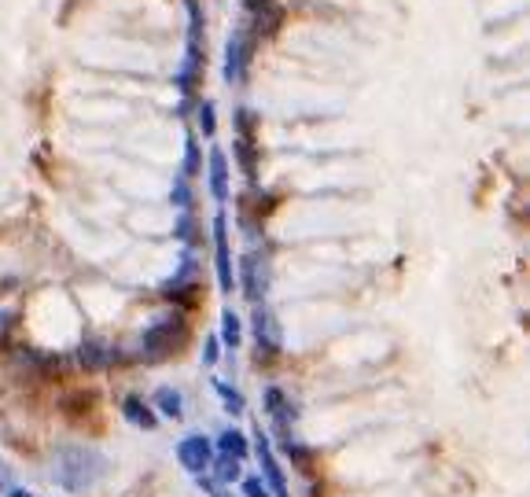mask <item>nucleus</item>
<instances>
[{
	"label": "nucleus",
	"mask_w": 530,
	"mask_h": 497,
	"mask_svg": "<svg viewBox=\"0 0 530 497\" xmlns=\"http://www.w3.org/2000/svg\"><path fill=\"white\" fill-rule=\"evenodd\" d=\"M56 483L70 493H85L107 476V457L96 446H67L56 454Z\"/></svg>",
	"instance_id": "obj_1"
},
{
	"label": "nucleus",
	"mask_w": 530,
	"mask_h": 497,
	"mask_svg": "<svg viewBox=\"0 0 530 497\" xmlns=\"http://www.w3.org/2000/svg\"><path fill=\"white\" fill-rule=\"evenodd\" d=\"M188 52H185V63L177 70V89L188 99L195 92V82H199V70H203V12H199V0H188Z\"/></svg>",
	"instance_id": "obj_2"
},
{
	"label": "nucleus",
	"mask_w": 530,
	"mask_h": 497,
	"mask_svg": "<svg viewBox=\"0 0 530 497\" xmlns=\"http://www.w3.org/2000/svg\"><path fill=\"white\" fill-rule=\"evenodd\" d=\"M181 335H185V320H181V313L162 317V320H155V325L144 332L140 351H144L147 361H159V358H166V354L173 351V343L181 339Z\"/></svg>",
	"instance_id": "obj_3"
},
{
	"label": "nucleus",
	"mask_w": 530,
	"mask_h": 497,
	"mask_svg": "<svg viewBox=\"0 0 530 497\" xmlns=\"http://www.w3.org/2000/svg\"><path fill=\"white\" fill-rule=\"evenodd\" d=\"M250 52H255V37L250 30H233L229 41H225V85H240L247 78L250 67Z\"/></svg>",
	"instance_id": "obj_4"
},
{
	"label": "nucleus",
	"mask_w": 530,
	"mask_h": 497,
	"mask_svg": "<svg viewBox=\"0 0 530 497\" xmlns=\"http://www.w3.org/2000/svg\"><path fill=\"white\" fill-rule=\"evenodd\" d=\"M255 343H258V361L262 358H276L284 351V332H281V320H276V313L269 306H255Z\"/></svg>",
	"instance_id": "obj_5"
},
{
	"label": "nucleus",
	"mask_w": 530,
	"mask_h": 497,
	"mask_svg": "<svg viewBox=\"0 0 530 497\" xmlns=\"http://www.w3.org/2000/svg\"><path fill=\"white\" fill-rule=\"evenodd\" d=\"M214 265H218V284L225 295H233V247H229V217L221 210L214 214Z\"/></svg>",
	"instance_id": "obj_6"
},
{
	"label": "nucleus",
	"mask_w": 530,
	"mask_h": 497,
	"mask_svg": "<svg viewBox=\"0 0 530 497\" xmlns=\"http://www.w3.org/2000/svg\"><path fill=\"white\" fill-rule=\"evenodd\" d=\"M177 461H181V468L188 471V476H207L210 471V461H214V446L210 438L203 435H188L177 442Z\"/></svg>",
	"instance_id": "obj_7"
},
{
	"label": "nucleus",
	"mask_w": 530,
	"mask_h": 497,
	"mask_svg": "<svg viewBox=\"0 0 530 497\" xmlns=\"http://www.w3.org/2000/svg\"><path fill=\"white\" fill-rule=\"evenodd\" d=\"M255 454H258V464H262V483L273 490V497H291L288 493V483H284V468H281V461H276V454H273V446H269V438L262 435V428L255 431Z\"/></svg>",
	"instance_id": "obj_8"
},
{
	"label": "nucleus",
	"mask_w": 530,
	"mask_h": 497,
	"mask_svg": "<svg viewBox=\"0 0 530 497\" xmlns=\"http://www.w3.org/2000/svg\"><path fill=\"white\" fill-rule=\"evenodd\" d=\"M240 284H243V295L258 306V303H262V295H265V288H269L265 258H258V255H243V258H240Z\"/></svg>",
	"instance_id": "obj_9"
},
{
	"label": "nucleus",
	"mask_w": 530,
	"mask_h": 497,
	"mask_svg": "<svg viewBox=\"0 0 530 497\" xmlns=\"http://www.w3.org/2000/svg\"><path fill=\"white\" fill-rule=\"evenodd\" d=\"M265 413L276 420V428H281V438L291 435V420H295V406L288 402V394L281 387H269L265 390Z\"/></svg>",
	"instance_id": "obj_10"
},
{
	"label": "nucleus",
	"mask_w": 530,
	"mask_h": 497,
	"mask_svg": "<svg viewBox=\"0 0 530 497\" xmlns=\"http://www.w3.org/2000/svg\"><path fill=\"white\" fill-rule=\"evenodd\" d=\"M122 413H125V420H130V424H137V428H144V431H155V424H159V413L151 409L140 394H130V398H125V402H122Z\"/></svg>",
	"instance_id": "obj_11"
},
{
	"label": "nucleus",
	"mask_w": 530,
	"mask_h": 497,
	"mask_svg": "<svg viewBox=\"0 0 530 497\" xmlns=\"http://www.w3.org/2000/svg\"><path fill=\"white\" fill-rule=\"evenodd\" d=\"M210 195L218 203L229 199V159H225L221 147H210Z\"/></svg>",
	"instance_id": "obj_12"
},
{
	"label": "nucleus",
	"mask_w": 530,
	"mask_h": 497,
	"mask_svg": "<svg viewBox=\"0 0 530 497\" xmlns=\"http://www.w3.org/2000/svg\"><path fill=\"white\" fill-rule=\"evenodd\" d=\"M111 351H107V343L104 339H85L82 343V351H78V361L85 372H99V368H107L111 365Z\"/></svg>",
	"instance_id": "obj_13"
},
{
	"label": "nucleus",
	"mask_w": 530,
	"mask_h": 497,
	"mask_svg": "<svg viewBox=\"0 0 530 497\" xmlns=\"http://www.w3.org/2000/svg\"><path fill=\"white\" fill-rule=\"evenodd\" d=\"M151 406H155L166 420H181L185 416V398H181V390H173V387H159L155 398H151Z\"/></svg>",
	"instance_id": "obj_14"
},
{
	"label": "nucleus",
	"mask_w": 530,
	"mask_h": 497,
	"mask_svg": "<svg viewBox=\"0 0 530 497\" xmlns=\"http://www.w3.org/2000/svg\"><path fill=\"white\" fill-rule=\"evenodd\" d=\"M281 19H284V8H281V4H262V8H255V30H250V37L258 41V37L276 34Z\"/></svg>",
	"instance_id": "obj_15"
},
{
	"label": "nucleus",
	"mask_w": 530,
	"mask_h": 497,
	"mask_svg": "<svg viewBox=\"0 0 530 497\" xmlns=\"http://www.w3.org/2000/svg\"><path fill=\"white\" fill-rule=\"evenodd\" d=\"M233 152H236V159H240V166L247 173V181H258V155H255V144H250V137H240L233 144Z\"/></svg>",
	"instance_id": "obj_16"
},
{
	"label": "nucleus",
	"mask_w": 530,
	"mask_h": 497,
	"mask_svg": "<svg viewBox=\"0 0 530 497\" xmlns=\"http://www.w3.org/2000/svg\"><path fill=\"white\" fill-rule=\"evenodd\" d=\"M218 450H221L225 457H236V461H243V457H247V438H243V431H236V428L221 431V438H218Z\"/></svg>",
	"instance_id": "obj_17"
},
{
	"label": "nucleus",
	"mask_w": 530,
	"mask_h": 497,
	"mask_svg": "<svg viewBox=\"0 0 530 497\" xmlns=\"http://www.w3.org/2000/svg\"><path fill=\"white\" fill-rule=\"evenodd\" d=\"M240 464L243 461H236V457H218V461H210V468H214V483H221V486H229V483H236L240 479Z\"/></svg>",
	"instance_id": "obj_18"
},
{
	"label": "nucleus",
	"mask_w": 530,
	"mask_h": 497,
	"mask_svg": "<svg viewBox=\"0 0 530 497\" xmlns=\"http://www.w3.org/2000/svg\"><path fill=\"white\" fill-rule=\"evenodd\" d=\"M240 339H243V320H240L233 310H225V313H221V343L236 351Z\"/></svg>",
	"instance_id": "obj_19"
},
{
	"label": "nucleus",
	"mask_w": 530,
	"mask_h": 497,
	"mask_svg": "<svg viewBox=\"0 0 530 497\" xmlns=\"http://www.w3.org/2000/svg\"><path fill=\"white\" fill-rule=\"evenodd\" d=\"M195 122H199V133H203L207 140H214V133H218V114H214V104H210V99H199Z\"/></svg>",
	"instance_id": "obj_20"
},
{
	"label": "nucleus",
	"mask_w": 530,
	"mask_h": 497,
	"mask_svg": "<svg viewBox=\"0 0 530 497\" xmlns=\"http://www.w3.org/2000/svg\"><path fill=\"white\" fill-rule=\"evenodd\" d=\"M170 199H173V207H177V210H192V181L185 178V173H177V178H173V192H170Z\"/></svg>",
	"instance_id": "obj_21"
},
{
	"label": "nucleus",
	"mask_w": 530,
	"mask_h": 497,
	"mask_svg": "<svg viewBox=\"0 0 530 497\" xmlns=\"http://www.w3.org/2000/svg\"><path fill=\"white\" fill-rule=\"evenodd\" d=\"M214 390L221 394V402H225V409H229V413H243V409H247V402H243V394H240L236 387H229V383H225V380H214Z\"/></svg>",
	"instance_id": "obj_22"
},
{
	"label": "nucleus",
	"mask_w": 530,
	"mask_h": 497,
	"mask_svg": "<svg viewBox=\"0 0 530 497\" xmlns=\"http://www.w3.org/2000/svg\"><path fill=\"white\" fill-rule=\"evenodd\" d=\"M181 173H185L188 181L199 173V144H195V133L185 137V170H181Z\"/></svg>",
	"instance_id": "obj_23"
},
{
	"label": "nucleus",
	"mask_w": 530,
	"mask_h": 497,
	"mask_svg": "<svg viewBox=\"0 0 530 497\" xmlns=\"http://www.w3.org/2000/svg\"><path fill=\"white\" fill-rule=\"evenodd\" d=\"M173 236H177V240H185V243H192V240H195V221H192V210H181V221H177Z\"/></svg>",
	"instance_id": "obj_24"
},
{
	"label": "nucleus",
	"mask_w": 530,
	"mask_h": 497,
	"mask_svg": "<svg viewBox=\"0 0 530 497\" xmlns=\"http://www.w3.org/2000/svg\"><path fill=\"white\" fill-rule=\"evenodd\" d=\"M243 497H269V486L258 476H250V479H243Z\"/></svg>",
	"instance_id": "obj_25"
},
{
	"label": "nucleus",
	"mask_w": 530,
	"mask_h": 497,
	"mask_svg": "<svg viewBox=\"0 0 530 497\" xmlns=\"http://www.w3.org/2000/svg\"><path fill=\"white\" fill-rule=\"evenodd\" d=\"M195 479H199V486H203V490H207L210 497H233V493H229V486H221V483H214L210 476H195Z\"/></svg>",
	"instance_id": "obj_26"
},
{
	"label": "nucleus",
	"mask_w": 530,
	"mask_h": 497,
	"mask_svg": "<svg viewBox=\"0 0 530 497\" xmlns=\"http://www.w3.org/2000/svg\"><path fill=\"white\" fill-rule=\"evenodd\" d=\"M218 346H221V339H218V335H210V339H207V346H203V365H207V368H210V365H218V358H221Z\"/></svg>",
	"instance_id": "obj_27"
},
{
	"label": "nucleus",
	"mask_w": 530,
	"mask_h": 497,
	"mask_svg": "<svg viewBox=\"0 0 530 497\" xmlns=\"http://www.w3.org/2000/svg\"><path fill=\"white\" fill-rule=\"evenodd\" d=\"M8 328H12V313H4V310H0V339L8 335Z\"/></svg>",
	"instance_id": "obj_28"
},
{
	"label": "nucleus",
	"mask_w": 530,
	"mask_h": 497,
	"mask_svg": "<svg viewBox=\"0 0 530 497\" xmlns=\"http://www.w3.org/2000/svg\"><path fill=\"white\" fill-rule=\"evenodd\" d=\"M262 4H273V0H247V8H262Z\"/></svg>",
	"instance_id": "obj_29"
},
{
	"label": "nucleus",
	"mask_w": 530,
	"mask_h": 497,
	"mask_svg": "<svg viewBox=\"0 0 530 497\" xmlns=\"http://www.w3.org/2000/svg\"><path fill=\"white\" fill-rule=\"evenodd\" d=\"M8 497H34V493H30V490H12Z\"/></svg>",
	"instance_id": "obj_30"
}]
</instances>
